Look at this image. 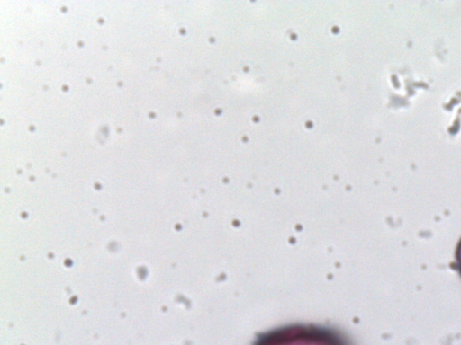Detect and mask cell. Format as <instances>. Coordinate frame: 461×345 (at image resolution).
Segmentation results:
<instances>
[{
	"label": "cell",
	"mask_w": 461,
	"mask_h": 345,
	"mask_svg": "<svg viewBox=\"0 0 461 345\" xmlns=\"http://www.w3.org/2000/svg\"><path fill=\"white\" fill-rule=\"evenodd\" d=\"M251 345H352L338 328L318 323H294L259 332Z\"/></svg>",
	"instance_id": "1"
},
{
	"label": "cell",
	"mask_w": 461,
	"mask_h": 345,
	"mask_svg": "<svg viewBox=\"0 0 461 345\" xmlns=\"http://www.w3.org/2000/svg\"><path fill=\"white\" fill-rule=\"evenodd\" d=\"M454 269L457 271L458 275L461 278V238L459 239L454 255Z\"/></svg>",
	"instance_id": "2"
}]
</instances>
